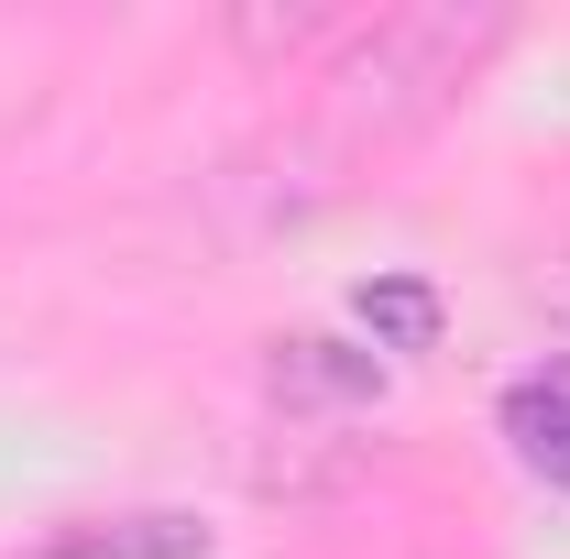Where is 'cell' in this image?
<instances>
[{
	"mask_svg": "<svg viewBox=\"0 0 570 559\" xmlns=\"http://www.w3.org/2000/svg\"><path fill=\"white\" fill-rule=\"evenodd\" d=\"M494 45H504V11H384V22H362L341 45V67L318 77L330 88L318 99L330 154H362V143H395L417 121H439Z\"/></svg>",
	"mask_w": 570,
	"mask_h": 559,
	"instance_id": "obj_1",
	"label": "cell"
},
{
	"mask_svg": "<svg viewBox=\"0 0 570 559\" xmlns=\"http://www.w3.org/2000/svg\"><path fill=\"white\" fill-rule=\"evenodd\" d=\"M264 395H275L285 428H341V418H373L384 406V362L352 351V341H275Z\"/></svg>",
	"mask_w": 570,
	"mask_h": 559,
	"instance_id": "obj_2",
	"label": "cell"
},
{
	"mask_svg": "<svg viewBox=\"0 0 570 559\" xmlns=\"http://www.w3.org/2000/svg\"><path fill=\"white\" fill-rule=\"evenodd\" d=\"M504 439L549 493H570V362H538L504 384Z\"/></svg>",
	"mask_w": 570,
	"mask_h": 559,
	"instance_id": "obj_3",
	"label": "cell"
},
{
	"mask_svg": "<svg viewBox=\"0 0 570 559\" xmlns=\"http://www.w3.org/2000/svg\"><path fill=\"white\" fill-rule=\"evenodd\" d=\"M33 559H209V527L198 516H77Z\"/></svg>",
	"mask_w": 570,
	"mask_h": 559,
	"instance_id": "obj_4",
	"label": "cell"
},
{
	"mask_svg": "<svg viewBox=\"0 0 570 559\" xmlns=\"http://www.w3.org/2000/svg\"><path fill=\"white\" fill-rule=\"evenodd\" d=\"M362 330L384 351H439V285H417V275L362 285Z\"/></svg>",
	"mask_w": 570,
	"mask_h": 559,
	"instance_id": "obj_5",
	"label": "cell"
},
{
	"mask_svg": "<svg viewBox=\"0 0 570 559\" xmlns=\"http://www.w3.org/2000/svg\"><path fill=\"white\" fill-rule=\"evenodd\" d=\"M549 307H560V318H570V264H549Z\"/></svg>",
	"mask_w": 570,
	"mask_h": 559,
	"instance_id": "obj_6",
	"label": "cell"
}]
</instances>
